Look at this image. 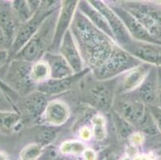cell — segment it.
I'll return each mask as SVG.
<instances>
[{
  "label": "cell",
  "instance_id": "cell-28",
  "mask_svg": "<svg viewBox=\"0 0 161 160\" xmlns=\"http://www.w3.org/2000/svg\"><path fill=\"white\" fill-rule=\"evenodd\" d=\"M14 13L21 23L27 21L32 16L30 9L25 0H14L11 3Z\"/></svg>",
  "mask_w": 161,
  "mask_h": 160
},
{
  "label": "cell",
  "instance_id": "cell-23",
  "mask_svg": "<svg viewBox=\"0 0 161 160\" xmlns=\"http://www.w3.org/2000/svg\"><path fill=\"white\" fill-rule=\"evenodd\" d=\"M56 127L39 123L33 127V142L39 143L44 146L52 144L57 136Z\"/></svg>",
  "mask_w": 161,
  "mask_h": 160
},
{
  "label": "cell",
  "instance_id": "cell-9",
  "mask_svg": "<svg viewBox=\"0 0 161 160\" xmlns=\"http://www.w3.org/2000/svg\"><path fill=\"white\" fill-rule=\"evenodd\" d=\"M89 2L100 11L108 21L114 34L115 41L121 47L125 46L126 44L131 42L132 38L128 31L124 23L116 14L111 6L103 0H88Z\"/></svg>",
  "mask_w": 161,
  "mask_h": 160
},
{
  "label": "cell",
  "instance_id": "cell-1",
  "mask_svg": "<svg viewBox=\"0 0 161 160\" xmlns=\"http://www.w3.org/2000/svg\"><path fill=\"white\" fill-rule=\"evenodd\" d=\"M84 63L91 70L99 67L109 57L117 42L96 27L77 10L70 26Z\"/></svg>",
  "mask_w": 161,
  "mask_h": 160
},
{
  "label": "cell",
  "instance_id": "cell-41",
  "mask_svg": "<svg viewBox=\"0 0 161 160\" xmlns=\"http://www.w3.org/2000/svg\"><path fill=\"white\" fill-rule=\"evenodd\" d=\"M141 1H144V2H150L152 0H141Z\"/></svg>",
  "mask_w": 161,
  "mask_h": 160
},
{
  "label": "cell",
  "instance_id": "cell-25",
  "mask_svg": "<svg viewBox=\"0 0 161 160\" xmlns=\"http://www.w3.org/2000/svg\"><path fill=\"white\" fill-rule=\"evenodd\" d=\"M31 78L36 86L51 79V68L43 58L32 63Z\"/></svg>",
  "mask_w": 161,
  "mask_h": 160
},
{
  "label": "cell",
  "instance_id": "cell-7",
  "mask_svg": "<svg viewBox=\"0 0 161 160\" xmlns=\"http://www.w3.org/2000/svg\"><path fill=\"white\" fill-rule=\"evenodd\" d=\"M147 109L148 106L132 91L116 95L112 111L128 122L137 130Z\"/></svg>",
  "mask_w": 161,
  "mask_h": 160
},
{
  "label": "cell",
  "instance_id": "cell-33",
  "mask_svg": "<svg viewBox=\"0 0 161 160\" xmlns=\"http://www.w3.org/2000/svg\"><path fill=\"white\" fill-rule=\"evenodd\" d=\"M11 59L9 49L0 50V70L7 68Z\"/></svg>",
  "mask_w": 161,
  "mask_h": 160
},
{
  "label": "cell",
  "instance_id": "cell-39",
  "mask_svg": "<svg viewBox=\"0 0 161 160\" xmlns=\"http://www.w3.org/2000/svg\"><path fill=\"white\" fill-rule=\"evenodd\" d=\"M9 158V156L7 154L3 152H0V160H7Z\"/></svg>",
  "mask_w": 161,
  "mask_h": 160
},
{
  "label": "cell",
  "instance_id": "cell-5",
  "mask_svg": "<svg viewBox=\"0 0 161 160\" xmlns=\"http://www.w3.org/2000/svg\"><path fill=\"white\" fill-rule=\"evenodd\" d=\"M32 63L20 58H11L3 74L4 83L20 97L36 90L31 78Z\"/></svg>",
  "mask_w": 161,
  "mask_h": 160
},
{
  "label": "cell",
  "instance_id": "cell-26",
  "mask_svg": "<svg viewBox=\"0 0 161 160\" xmlns=\"http://www.w3.org/2000/svg\"><path fill=\"white\" fill-rule=\"evenodd\" d=\"M86 147L87 146L83 140L69 139L63 142L58 150L64 155H81Z\"/></svg>",
  "mask_w": 161,
  "mask_h": 160
},
{
  "label": "cell",
  "instance_id": "cell-20",
  "mask_svg": "<svg viewBox=\"0 0 161 160\" xmlns=\"http://www.w3.org/2000/svg\"><path fill=\"white\" fill-rule=\"evenodd\" d=\"M78 10L81 11L96 27L100 29L102 31L106 33L108 36H110L115 41L111 26L108 24L103 14L95 6L92 5L88 0H80Z\"/></svg>",
  "mask_w": 161,
  "mask_h": 160
},
{
  "label": "cell",
  "instance_id": "cell-21",
  "mask_svg": "<svg viewBox=\"0 0 161 160\" xmlns=\"http://www.w3.org/2000/svg\"><path fill=\"white\" fill-rule=\"evenodd\" d=\"M42 58L51 68V79H60L74 74L71 66L59 52L47 51Z\"/></svg>",
  "mask_w": 161,
  "mask_h": 160
},
{
  "label": "cell",
  "instance_id": "cell-22",
  "mask_svg": "<svg viewBox=\"0 0 161 160\" xmlns=\"http://www.w3.org/2000/svg\"><path fill=\"white\" fill-rule=\"evenodd\" d=\"M23 125L19 111L15 110H0V131L9 135L18 131Z\"/></svg>",
  "mask_w": 161,
  "mask_h": 160
},
{
  "label": "cell",
  "instance_id": "cell-32",
  "mask_svg": "<svg viewBox=\"0 0 161 160\" xmlns=\"http://www.w3.org/2000/svg\"><path fill=\"white\" fill-rule=\"evenodd\" d=\"M78 136L83 142L91 140L92 139V131L91 127L83 125L78 130Z\"/></svg>",
  "mask_w": 161,
  "mask_h": 160
},
{
  "label": "cell",
  "instance_id": "cell-29",
  "mask_svg": "<svg viewBox=\"0 0 161 160\" xmlns=\"http://www.w3.org/2000/svg\"><path fill=\"white\" fill-rule=\"evenodd\" d=\"M128 139V142H129V144L133 148L137 149V148L143 146V144L144 143V141H145V134L143 133L142 131H140V130H135L134 132H132L130 135Z\"/></svg>",
  "mask_w": 161,
  "mask_h": 160
},
{
  "label": "cell",
  "instance_id": "cell-4",
  "mask_svg": "<svg viewBox=\"0 0 161 160\" xmlns=\"http://www.w3.org/2000/svg\"><path fill=\"white\" fill-rule=\"evenodd\" d=\"M142 63L143 62L117 44L106 61L99 67L92 70V74L96 79L100 80L115 79Z\"/></svg>",
  "mask_w": 161,
  "mask_h": 160
},
{
  "label": "cell",
  "instance_id": "cell-19",
  "mask_svg": "<svg viewBox=\"0 0 161 160\" xmlns=\"http://www.w3.org/2000/svg\"><path fill=\"white\" fill-rule=\"evenodd\" d=\"M135 93L146 105L157 103V67L152 66L147 77Z\"/></svg>",
  "mask_w": 161,
  "mask_h": 160
},
{
  "label": "cell",
  "instance_id": "cell-14",
  "mask_svg": "<svg viewBox=\"0 0 161 160\" xmlns=\"http://www.w3.org/2000/svg\"><path fill=\"white\" fill-rule=\"evenodd\" d=\"M140 61L161 67V44L132 40L122 47Z\"/></svg>",
  "mask_w": 161,
  "mask_h": 160
},
{
  "label": "cell",
  "instance_id": "cell-17",
  "mask_svg": "<svg viewBox=\"0 0 161 160\" xmlns=\"http://www.w3.org/2000/svg\"><path fill=\"white\" fill-rule=\"evenodd\" d=\"M70 116L69 105L61 99H54L48 102L39 123L51 127H61L68 121Z\"/></svg>",
  "mask_w": 161,
  "mask_h": 160
},
{
  "label": "cell",
  "instance_id": "cell-11",
  "mask_svg": "<svg viewBox=\"0 0 161 160\" xmlns=\"http://www.w3.org/2000/svg\"><path fill=\"white\" fill-rule=\"evenodd\" d=\"M108 4L119 16L132 39L140 42L160 44L156 39L152 37L142 23L124 6L120 3L112 2V3Z\"/></svg>",
  "mask_w": 161,
  "mask_h": 160
},
{
  "label": "cell",
  "instance_id": "cell-12",
  "mask_svg": "<svg viewBox=\"0 0 161 160\" xmlns=\"http://www.w3.org/2000/svg\"><path fill=\"white\" fill-rule=\"evenodd\" d=\"M92 72L89 67L78 73H74L67 77L60 79H49L46 82L38 84L36 90L43 92L47 96L58 95L71 90L76 84H78L83 78Z\"/></svg>",
  "mask_w": 161,
  "mask_h": 160
},
{
  "label": "cell",
  "instance_id": "cell-3",
  "mask_svg": "<svg viewBox=\"0 0 161 160\" xmlns=\"http://www.w3.org/2000/svg\"><path fill=\"white\" fill-rule=\"evenodd\" d=\"M117 81V78L100 80L94 77L93 81L84 85L83 101L99 112L112 111L116 96Z\"/></svg>",
  "mask_w": 161,
  "mask_h": 160
},
{
  "label": "cell",
  "instance_id": "cell-2",
  "mask_svg": "<svg viewBox=\"0 0 161 160\" xmlns=\"http://www.w3.org/2000/svg\"><path fill=\"white\" fill-rule=\"evenodd\" d=\"M58 14V9L50 14L30 40L12 58H20L34 63L43 58L53 42Z\"/></svg>",
  "mask_w": 161,
  "mask_h": 160
},
{
  "label": "cell",
  "instance_id": "cell-13",
  "mask_svg": "<svg viewBox=\"0 0 161 160\" xmlns=\"http://www.w3.org/2000/svg\"><path fill=\"white\" fill-rule=\"evenodd\" d=\"M49 15L50 14L36 11L27 21L21 23L9 49L11 58L30 40L34 34L37 31L42 23Z\"/></svg>",
  "mask_w": 161,
  "mask_h": 160
},
{
  "label": "cell",
  "instance_id": "cell-6",
  "mask_svg": "<svg viewBox=\"0 0 161 160\" xmlns=\"http://www.w3.org/2000/svg\"><path fill=\"white\" fill-rule=\"evenodd\" d=\"M142 23L152 37L161 44V9L144 1L120 3Z\"/></svg>",
  "mask_w": 161,
  "mask_h": 160
},
{
  "label": "cell",
  "instance_id": "cell-40",
  "mask_svg": "<svg viewBox=\"0 0 161 160\" xmlns=\"http://www.w3.org/2000/svg\"><path fill=\"white\" fill-rule=\"evenodd\" d=\"M152 3L156 4L157 6H161V0H152Z\"/></svg>",
  "mask_w": 161,
  "mask_h": 160
},
{
  "label": "cell",
  "instance_id": "cell-35",
  "mask_svg": "<svg viewBox=\"0 0 161 160\" xmlns=\"http://www.w3.org/2000/svg\"><path fill=\"white\" fill-rule=\"evenodd\" d=\"M161 108V67H157V103Z\"/></svg>",
  "mask_w": 161,
  "mask_h": 160
},
{
  "label": "cell",
  "instance_id": "cell-30",
  "mask_svg": "<svg viewBox=\"0 0 161 160\" xmlns=\"http://www.w3.org/2000/svg\"><path fill=\"white\" fill-rule=\"evenodd\" d=\"M0 110H15L18 111L17 107L9 98V96L0 87Z\"/></svg>",
  "mask_w": 161,
  "mask_h": 160
},
{
  "label": "cell",
  "instance_id": "cell-10",
  "mask_svg": "<svg viewBox=\"0 0 161 160\" xmlns=\"http://www.w3.org/2000/svg\"><path fill=\"white\" fill-rule=\"evenodd\" d=\"M79 2L80 0H61L53 42L48 51L58 52L63 36L70 29L75 14L78 10Z\"/></svg>",
  "mask_w": 161,
  "mask_h": 160
},
{
  "label": "cell",
  "instance_id": "cell-31",
  "mask_svg": "<svg viewBox=\"0 0 161 160\" xmlns=\"http://www.w3.org/2000/svg\"><path fill=\"white\" fill-rule=\"evenodd\" d=\"M148 108L154 118L159 133L161 134V108L157 105H150L148 106Z\"/></svg>",
  "mask_w": 161,
  "mask_h": 160
},
{
  "label": "cell",
  "instance_id": "cell-37",
  "mask_svg": "<svg viewBox=\"0 0 161 160\" xmlns=\"http://www.w3.org/2000/svg\"><path fill=\"white\" fill-rule=\"evenodd\" d=\"M11 46H10V43L7 41V38L4 35L3 32L2 31V30L0 29V50L3 49H10Z\"/></svg>",
  "mask_w": 161,
  "mask_h": 160
},
{
  "label": "cell",
  "instance_id": "cell-38",
  "mask_svg": "<svg viewBox=\"0 0 161 160\" xmlns=\"http://www.w3.org/2000/svg\"><path fill=\"white\" fill-rule=\"evenodd\" d=\"M112 3H125L141 1V0H112Z\"/></svg>",
  "mask_w": 161,
  "mask_h": 160
},
{
  "label": "cell",
  "instance_id": "cell-36",
  "mask_svg": "<svg viewBox=\"0 0 161 160\" xmlns=\"http://www.w3.org/2000/svg\"><path fill=\"white\" fill-rule=\"evenodd\" d=\"M25 1L27 3L32 14L37 11L41 3V0H25Z\"/></svg>",
  "mask_w": 161,
  "mask_h": 160
},
{
  "label": "cell",
  "instance_id": "cell-18",
  "mask_svg": "<svg viewBox=\"0 0 161 160\" xmlns=\"http://www.w3.org/2000/svg\"><path fill=\"white\" fill-rule=\"evenodd\" d=\"M21 22L12 8L11 2L0 0V29L11 46Z\"/></svg>",
  "mask_w": 161,
  "mask_h": 160
},
{
  "label": "cell",
  "instance_id": "cell-24",
  "mask_svg": "<svg viewBox=\"0 0 161 160\" xmlns=\"http://www.w3.org/2000/svg\"><path fill=\"white\" fill-rule=\"evenodd\" d=\"M91 128L92 131V139L96 142H103L108 135L107 121L103 113L98 112L91 118Z\"/></svg>",
  "mask_w": 161,
  "mask_h": 160
},
{
  "label": "cell",
  "instance_id": "cell-34",
  "mask_svg": "<svg viewBox=\"0 0 161 160\" xmlns=\"http://www.w3.org/2000/svg\"><path fill=\"white\" fill-rule=\"evenodd\" d=\"M82 157L83 159L94 160L97 158V153L95 150L90 147H86V149L82 153Z\"/></svg>",
  "mask_w": 161,
  "mask_h": 160
},
{
  "label": "cell",
  "instance_id": "cell-16",
  "mask_svg": "<svg viewBox=\"0 0 161 160\" xmlns=\"http://www.w3.org/2000/svg\"><path fill=\"white\" fill-rule=\"evenodd\" d=\"M58 52H59L71 66L74 73H78L86 68L79 47L71 33V30H67L63 36Z\"/></svg>",
  "mask_w": 161,
  "mask_h": 160
},
{
  "label": "cell",
  "instance_id": "cell-8",
  "mask_svg": "<svg viewBox=\"0 0 161 160\" xmlns=\"http://www.w3.org/2000/svg\"><path fill=\"white\" fill-rule=\"evenodd\" d=\"M48 102L47 95L38 90L21 97L18 110L23 117V122L39 123Z\"/></svg>",
  "mask_w": 161,
  "mask_h": 160
},
{
  "label": "cell",
  "instance_id": "cell-43",
  "mask_svg": "<svg viewBox=\"0 0 161 160\" xmlns=\"http://www.w3.org/2000/svg\"><path fill=\"white\" fill-rule=\"evenodd\" d=\"M103 1H105V2H107V1H108V0H103Z\"/></svg>",
  "mask_w": 161,
  "mask_h": 160
},
{
  "label": "cell",
  "instance_id": "cell-27",
  "mask_svg": "<svg viewBox=\"0 0 161 160\" xmlns=\"http://www.w3.org/2000/svg\"><path fill=\"white\" fill-rule=\"evenodd\" d=\"M46 146L39 143H31L26 145L19 153V158L22 160H36L43 155Z\"/></svg>",
  "mask_w": 161,
  "mask_h": 160
},
{
  "label": "cell",
  "instance_id": "cell-15",
  "mask_svg": "<svg viewBox=\"0 0 161 160\" xmlns=\"http://www.w3.org/2000/svg\"><path fill=\"white\" fill-rule=\"evenodd\" d=\"M152 67L150 64L142 63L117 77L116 95L135 91L147 77Z\"/></svg>",
  "mask_w": 161,
  "mask_h": 160
},
{
  "label": "cell",
  "instance_id": "cell-42",
  "mask_svg": "<svg viewBox=\"0 0 161 160\" xmlns=\"http://www.w3.org/2000/svg\"><path fill=\"white\" fill-rule=\"evenodd\" d=\"M6 1H8V2H13V1H14V0H6Z\"/></svg>",
  "mask_w": 161,
  "mask_h": 160
}]
</instances>
